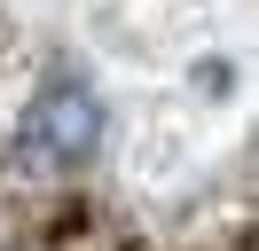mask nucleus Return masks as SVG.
Wrapping results in <instances>:
<instances>
[{
  "label": "nucleus",
  "instance_id": "nucleus-1",
  "mask_svg": "<svg viewBox=\"0 0 259 251\" xmlns=\"http://www.w3.org/2000/svg\"><path fill=\"white\" fill-rule=\"evenodd\" d=\"M102 149V102L79 71H55L48 87L32 94V110L16 118V157L32 173H79L87 157Z\"/></svg>",
  "mask_w": 259,
  "mask_h": 251
}]
</instances>
